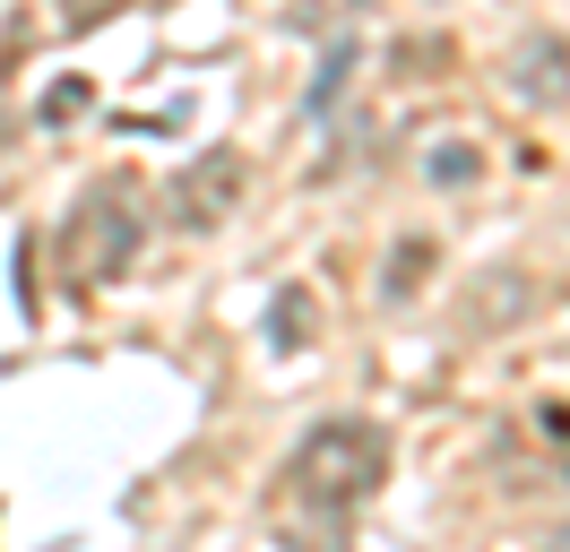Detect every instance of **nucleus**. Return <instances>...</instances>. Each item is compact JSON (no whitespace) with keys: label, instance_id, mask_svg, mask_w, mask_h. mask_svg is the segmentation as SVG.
<instances>
[{"label":"nucleus","instance_id":"1","mask_svg":"<svg viewBox=\"0 0 570 552\" xmlns=\"http://www.w3.org/2000/svg\"><path fill=\"white\" fill-rule=\"evenodd\" d=\"M381 466H390V441H381L372 423H355V414H337V423H312V432L294 441V457H285V492H294L303 510L346 518L355 501H372Z\"/></svg>","mask_w":570,"mask_h":552},{"label":"nucleus","instance_id":"2","mask_svg":"<svg viewBox=\"0 0 570 552\" xmlns=\"http://www.w3.org/2000/svg\"><path fill=\"white\" fill-rule=\"evenodd\" d=\"M553 552H570V535H562V544H553Z\"/></svg>","mask_w":570,"mask_h":552}]
</instances>
